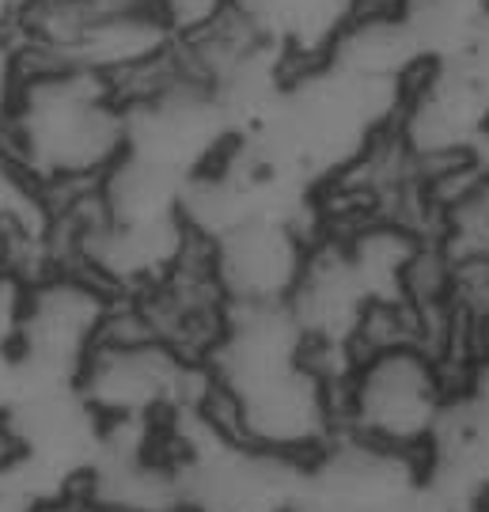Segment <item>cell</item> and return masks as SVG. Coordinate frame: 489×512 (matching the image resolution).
<instances>
[{"label":"cell","mask_w":489,"mask_h":512,"mask_svg":"<svg viewBox=\"0 0 489 512\" xmlns=\"http://www.w3.org/2000/svg\"><path fill=\"white\" fill-rule=\"evenodd\" d=\"M452 403V368L425 342L361 349L338 380L342 433L417 459L429 452Z\"/></svg>","instance_id":"7a4b0ae2"},{"label":"cell","mask_w":489,"mask_h":512,"mask_svg":"<svg viewBox=\"0 0 489 512\" xmlns=\"http://www.w3.org/2000/svg\"><path fill=\"white\" fill-rule=\"evenodd\" d=\"M19 304H23V281L4 274L0 277V349H8L16 338Z\"/></svg>","instance_id":"277c9868"},{"label":"cell","mask_w":489,"mask_h":512,"mask_svg":"<svg viewBox=\"0 0 489 512\" xmlns=\"http://www.w3.org/2000/svg\"><path fill=\"white\" fill-rule=\"evenodd\" d=\"M459 512H489V490L482 497H474L467 509H459Z\"/></svg>","instance_id":"8992f818"},{"label":"cell","mask_w":489,"mask_h":512,"mask_svg":"<svg viewBox=\"0 0 489 512\" xmlns=\"http://www.w3.org/2000/svg\"><path fill=\"white\" fill-rule=\"evenodd\" d=\"M315 239L292 213H254L205 239L209 266L228 308L285 304Z\"/></svg>","instance_id":"3957f363"},{"label":"cell","mask_w":489,"mask_h":512,"mask_svg":"<svg viewBox=\"0 0 489 512\" xmlns=\"http://www.w3.org/2000/svg\"><path fill=\"white\" fill-rule=\"evenodd\" d=\"M12 251H16V232H12V220L0 217V277H12Z\"/></svg>","instance_id":"5b68a950"},{"label":"cell","mask_w":489,"mask_h":512,"mask_svg":"<svg viewBox=\"0 0 489 512\" xmlns=\"http://www.w3.org/2000/svg\"><path fill=\"white\" fill-rule=\"evenodd\" d=\"M122 152L126 103L107 76L46 57H12L0 156L38 194L95 186Z\"/></svg>","instance_id":"6da1fadb"}]
</instances>
